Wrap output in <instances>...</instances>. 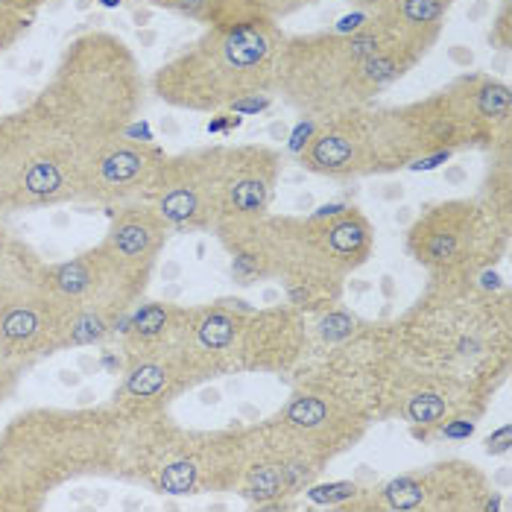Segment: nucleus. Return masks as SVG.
I'll list each match as a JSON object with an SVG mask.
<instances>
[{
	"instance_id": "obj_3",
	"label": "nucleus",
	"mask_w": 512,
	"mask_h": 512,
	"mask_svg": "<svg viewBox=\"0 0 512 512\" xmlns=\"http://www.w3.org/2000/svg\"><path fill=\"white\" fill-rule=\"evenodd\" d=\"M398 352L416 366L448 372L480 393L495 395L510 372V296L477 281L431 284L407 314L393 322Z\"/></svg>"
},
{
	"instance_id": "obj_11",
	"label": "nucleus",
	"mask_w": 512,
	"mask_h": 512,
	"mask_svg": "<svg viewBox=\"0 0 512 512\" xmlns=\"http://www.w3.org/2000/svg\"><path fill=\"white\" fill-rule=\"evenodd\" d=\"M328 463V454L273 416L243 428L235 492L258 510H281L290 507V498H299L308 486H314Z\"/></svg>"
},
{
	"instance_id": "obj_41",
	"label": "nucleus",
	"mask_w": 512,
	"mask_h": 512,
	"mask_svg": "<svg viewBox=\"0 0 512 512\" xmlns=\"http://www.w3.org/2000/svg\"><path fill=\"white\" fill-rule=\"evenodd\" d=\"M0 214H3V211H0Z\"/></svg>"
},
{
	"instance_id": "obj_39",
	"label": "nucleus",
	"mask_w": 512,
	"mask_h": 512,
	"mask_svg": "<svg viewBox=\"0 0 512 512\" xmlns=\"http://www.w3.org/2000/svg\"><path fill=\"white\" fill-rule=\"evenodd\" d=\"M352 3H355V6H360V9H372L378 0H352Z\"/></svg>"
},
{
	"instance_id": "obj_16",
	"label": "nucleus",
	"mask_w": 512,
	"mask_h": 512,
	"mask_svg": "<svg viewBox=\"0 0 512 512\" xmlns=\"http://www.w3.org/2000/svg\"><path fill=\"white\" fill-rule=\"evenodd\" d=\"M199 372L179 346H167L144 355L123 357V375L112 398V407L132 422L161 416L176 398L197 390Z\"/></svg>"
},
{
	"instance_id": "obj_5",
	"label": "nucleus",
	"mask_w": 512,
	"mask_h": 512,
	"mask_svg": "<svg viewBox=\"0 0 512 512\" xmlns=\"http://www.w3.org/2000/svg\"><path fill=\"white\" fill-rule=\"evenodd\" d=\"M276 281L287 305L322 314L340 302L346 278L375 252V229L352 205H322L308 217H264Z\"/></svg>"
},
{
	"instance_id": "obj_27",
	"label": "nucleus",
	"mask_w": 512,
	"mask_h": 512,
	"mask_svg": "<svg viewBox=\"0 0 512 512\" xmlns=\"http://www.w3.org/2000/svg\"><path fill=\"white\" fill-rule=\"evenodd\" d=\"M372 486H360L355 480H337L328 486H308L302 495L316 504V507H331V510H366V498H369Z\"/></svg>"
},
{
	"instance_id": "obj_36",
	"label": "nucleus",
	"mask_w": 512,
	"mask_h": 512,
	"mask_svg": "<svg viewBox=\"0 0 512 512\" xmlns=\"http://www.w3.org/2000/svg\"><path fill=\"white\" fill-rule=\"evenodd\" d=\"M0 3H3V6H9V9H15V12L33 15V12H39L47 0H0Z\"/></svg>"
},
{
	"instance_id": "obj_37",
	"label": "nucleus",
	"mask_w": 512,
	"mask_h": 512,
	"mask_svg": "<svg viewBox=\"0 0 512 512\" xmlns=\"http://www.w3.org/2000/svg\"><path fill=\"white\" fill-rule=\"evenodd\" d=\"M0 512H18L15 510V501H12V495L3 489V483H0Z\"/></svg>"
},
{
	"instance_id": "obj_24",
	"label": "nucleus",
	"mask_w": 512,
	"mask_h": 512,
	"mask_svg": "<svg viewBox=\"0 0 512 512\" xmlns=\"http://www.w3.org/2000/svg\"><path fill=\"white\" fill-rule=\"evenodd\" d=\"M185 308L173 302H138L120 322L123 357L179 346Z\"/></svg>"
},
{
	"instance_id": "obj_21",
	"label": "nucleus",
	"mask_w": 512,
	"mask_h": 512,
	"mask_svg": "<svg viewBox=\"0 0 512 512\" xmlns=\"http://www.w3.org/2000/svg\"><path fill=\"white\" fill-rule=\"evenodd\" d=\"M41 284L71 311L94 302H123L129 308L141 302V293L120 276L118 267L112 264V258L100 243L68 261H56V264L44 261Z\"/></svg>"
},
{
	"instance_id": "obj_12",
	"label": "nucleus",
	"mask_w": 512,
	"mask_h": 512,
	"mask_svg": "<svg viewBox=\"0 0 512 512\" xmlns=\"http://www.w3.org/2000/svg\"><path fill=\"white\" fill-rule=\"evenodd\" d=\"M276 419L331 460L352 451L375 422L360 395L328 369L311 372L293 387Z\"/></svg>"
},
{
	"instance_id": "obj_17",
	"label": "nucleus",
	"mask_w": 512,
	"mask_h": 512,
	"mask_svg": "<svg viewBox=\"0 0 512 512\" xmlns=\"http://www.w3.org/2000/svg\"><path fill=\"white\" fill-rule=\"evenodd\" d=\"M164 150L153 141H138L129 132H120L115 138L103 141L94 156L88 158V167L82 173L79 202H97V205H123L144 199L158 164L164 161Z\"/></svg>"
},
{
	"instance_id": "obj_34",
	"label": "nucleus",
	"mask_w": 512,
	"mask_h": 512,
	"mask_svg": "<svg viewBox=\"0 0 512 512\" xmlns=\"http://www.w3.org/2000/svg\"><path fill=\"white\" fill-rule=\"evenodd\" d=\"M316 126H319V120H311V118H305L302 123H299V129L293 132V138H290V150L299 156L302 150H305V144L311 141V135L316 132Z\"/></svg>"
},
{
	"instance_id": "obj_15",
	"label": "nucleus",
	"mask_w": 512,
	"mask_h": 512,
	"mask_svg": "<svg viewBox=\"0 0 512 512\" xmlns=\"http://www.w3.org/2000/svg\"><path fill=\"white\" fill-rule=\"evenodd\" d=\"M68 314L71 308H65L41 281L0 296V357L15 369H27L44 357L65 352Z\"/></svg>"
},
{
	"instance_id": "obj_29",
	"label": "nucleus",
	"mask_w": 512,
	"mask_h": 512,
	"mask_svg": "<svg viewBox=\"0 0 512 512\" xmlns=\"http://www.w3.org/2000/svg\"><path fill=\"white\" fill-rule=\"evenodd\" d=\"M360 325H363V322H360L357 316L346 314L343 308L331 305L328 311L319 314V325H316V328H319V337H322L328 346H337V343L349 340Z\"/></svg>"
},
{
	"instance_id": "obj_18",
	"label": "nucleus",
	"mask_w": 512,
	"mask_h": 512,
	"mask_svg": "<svg viewBox=\"0 0 512 512\" xmlns=\"http://www.w3.org/2000/svg\"><path fill=\"white\" fill-rule=\"evenodd\" d=\"M308 314L293 305L249 308L240 322L235 372H290L308 352Z\"/></svg>"
},
{
	"instance_id": "obj_1",
	"label": "nucleus",
	"mask_w": 512,
	"mask_h": 512,
	"mask_svg": "<svg viewBox=\"0 0 512 512\" xmlns=\"http://www.w3.org/2000/svg\"><path fill=\"white\" fill-rule=\"evenodd\" d=\"M144 106V77L126 41L91 30L71 41L24 109L0 118V211L79 202L94 150Z\"/></svg>"
},
{
	"instance_id": "obj_33",
	"label": "nucleus",
	"mask_w": 512,
	"mask_h": 512,
	"mask_svg": "<svg viewBox=\"0 0 512 512\" xmlns=\"http://www.w3.org/2000/svg\"><path fill=\"white\" fill-rule=\"evenodd\" d=\"M18 381H21V369L9 366L3 357H0V404L9 401L15 390H18Z\"/></svg>"
},
{
	"instance_id": "obj_32",
	"label": "nucleus",
	"mask_w": 512,
	"mask_h": 512,
	"mask_svg": "<svg viewBox=\"0 0 512 512\" xmlns=\"http://www.w3.org/2000/svg\"><path fill=\"white\" fill-rule=\"evenodd\" d=\"M264 3V12H267V18H273V21H284V18H290V15H296V12H302L305 6H314L319 0H261Z\"/></svg>"
},
{
	"instance_id": "obj_10",
	"label": "nucleus",
	"mask_w": 512,
	"mask_h": 512,
	"mask_svg": "<svg viewBox=\"0 0 512 512\" xmlns=\"http://www.w3.org/2000/svg\"><path fill=\"white\" fill-rule=\"evenodd\" d=\"M428 153L510 150L512 91L504 79L463 74L448 88L410 103Z\"/></svg>"
},
{
	"instance_id": "obj_4",
	"label": "nucleus",
	"mask_w": 512,
	"mask_h": 512,
	"mask_svg": "<svg viewBox=\"0 0 512 512\" xmlns=\"http://www.w3.org/2000/svg\"><path fill=\"white\" fill-rule=\"evenodd\" d=\"M287 33L273 18L208 27L158 68L150 88L182 112H232L246 97L276 94V62Z\"/></svg>"
},
{
	"instance_id": "obj_35",
	"label": "nucleus",
	"mask_w": 512,
	"mask_h": 512,
	"mask_svg": "<svg viewBox=\"0 0 512 512\" xmlns=\"http://www.w3.org/2000/svg\"><path fill=\"white\" fill-rule=\"evenodd\" d=\"M510 451V425L498 428L495 434L486 439V454L498 457V454H507Z\"/></svg>"
},
{
	"instance_id": "obj_13",
	"label": "nucleus",
	"mask_w": 512,
	"mask_h": 512,
	"mask_svg": "<svg viewBox=\"0 0 512 512\" xmlns=\"http://www.w3.org/2000/svg\"><path fill=\"white\" fill-rule=\"evenodd\" d=\"M492 480L469 460H445L372 486L366 510L378 512H492L498 510Z\"/></svg>"
},
{
	"instance_id": "obj_8",
	"label": "nucleus",
	"mask_w": 512,
	"mask_h": 512,
	"mask_svg": "<svg viewBox=\"0 0 512 512\" xmlns=\"http://www.w3.org/2000/svg\"><path fill=\"white\" fill-rule=\"evenodd\" d=\"M428 156L425 138L404 106H360L337 118L322 120L299 153V164L325 179H363L410 170L416 158Z\"/></svg>"
},
{
	"instance_id": "obj_25",
	"label": "nucleus",
	"mask_w": 512,
	"mask_h": 512,
	"mask_svg": "<svg viewBox=\"0 0 512 512\" xmlns=\"http://www.w3.org/2000/svg\"><path fill=\"white\" fill-rule=\"evenodd\" d=\"M132 308L123 302H94V305H82L68 314L65 322V340L62 349H85V346H97L106 337H112L120 328V322L126 319Z\"/></svg>"
},
{
	"instance_id": "obj_14",
	"label": "nucleus",
	"mask_w": 512,
	"mask_h": 512,
	"mask_svg": "<svg viewBox=\"0 0 512 512\" xmlns=\"http://www.w3.org/2000/svg\"><path fill=\"white\" fill-rule=\"evenodd\" d=\"M202 156L217 226L232 220H261L270 214L281 176L278 150L267 144H217L202 147Z\"/></svg>"
},
{
	"instance_id": "obj_38",
	"label": "nucleus",
	"mask_w": 512,
	"mask_h": 512,
	"mask_svg": "<svg viewBox=\"0 0 512 512\" xmlns=\"http://www.w3.org/2000/svg\"><path fill=\"white\" fill-rule=\"evenodd\" d=\"M62 381H65V384H79L77 372H62Z\"/></svg>"
},
{
	"instance_id": "obj_40",
	"label": "nucleus",
	"mask_w": 512,
	"mask_h": 512,
	"mask_svg": "<svg viewBox=\"0 0 512 512\" xmlns=\"http://www.w3.org/2000/svg\"><path fill=\"white\" fill-rule=\"evenodd\" d=\"M103 6H120V0H100Z\"/></svg>"
},
{
	"instance_id": "obj_20",
	"label": "nucleus",
	"mask_w": 512,
	"mask_h": 512,
	"mask_svg": "<svg viewBox=\"0 0 512 512\" xmlns=\"http://www.w3.org/2000/svg\"><path fill=\"white\" fill-rule=\"evenodd\" d=\"M170 235L173 229L156 208L144 199H135L115 205L109 232L100 240V246L112 258L120 276L144 296Z\"/></svg>"
},
{
	"instance_id": "obj_2",
	"label": "nucleus",
	"mask_w": 512,
	"mask_h": 512,
	"mask_svg": "<svg viewBox=\"0 0 512 512\" xmlns=\"http://www.w3.org/2000/svg\"><path fill=\"white\" fill-rule=\"evenodd\" d=\"M132 419L118 407H33L0 428V483L15 510H44L62 486L88 477L132 480Z\"/></svg>"
},
{
	"instance_id": "obj_26",
	"label": "nucleus",
	"mask_w": 512,
	"mask_h": 512,
	"mask_svg": "<svg viewBox=\"0 0 512 512\" xmlns=\"http://www.w3.org/2000/svg\"><path fill=\"white\" fill-rule=\"evenodd\" d=\"M41 270L44 261L39 252L0 223V296L41 281Z\"/></svg>"
},
{
	"instance_id": "obj_23",
	"label": "nucleus",
	"mask_w": 512,
	"mask_h": 512,
	"mask_svg": "<svg viewBox=\"0 0 512 512\" xmlns=\"http://www.w3.org/2000/svg\"><path fill=\"white\" fill-rule=\"evenodd\" d=\"M220 246L232 258V281L240 287L276 281V264H273V246L270 235L261 220H232L220 223L214 229Z\"/></svg>"
},
{
	"instance_id": "obj_22",
	"label": "nucleus",
	"mask_w": 512,
	"mask_h": 512,
	"mask_svg": "<svg viewBox=\"0 0 512 512\" xmlns=\"http://www.w3.org/2000/svg\"><path fill=\"white\" fill-rule=\"evenodd\" d=\"M454 0H378L369 15L395 44L410 47L422 59L434 47Z\"/></svg>"
},
{
	"instance_id": "obj_31",
	"label": "nucleus",
	"mask_w": 512,
	"mask_h": 512,
	"mask_svg": "<svg viewBox=\"0 0 512 512\" xmlns=\"http://www.w3.org/2000/svg\"><path fill=\"white\" fill-rule=\"evenodd\" d=\"M489 41L501 50H510L512 47V18H510V0L501 3V12L498 18L492 21V33H489Z\"/></svg>"
},
{
	"instance_id": "obj_19",
	"label": "nucleus",
	"mask_w": 512,
	"mask_h": 512,
	"mask_svg": "<svg viewBox=\"0 0 512 512\" xmlns=\"http://www.w3.org/2000/svg\"><path fill=\"white\" fill-rule=\"evenodd\" d=\"M173 232H214L217 214L202 147L179 156H164L144 194Z\"/></svg>"
},
{
	"instance_id": "obj_9",
	"label": "nucleus",
	"mask_w": 512,
	"mask_h": 512,
	"mask_svg": "<svg viewBox=\"0 0 512 512\" xmlns=\"http://www.w3.org/2000/svg\"><path fill=\"white\" fill-rule=\"evenodd\" d=\"M510 229L480 199H445L425 208L407 226V252L431 276V284H472L495 270L507 252Z\"/></svg>"
},
{
	"instance_id": "obj_7",
	"label": "nucleus",
	"mask_w": 512,
	"mask_h": 512,
	"mask_svg": "<svg viewBox=\"0 0 512 512\" xmlns=\"http://www.w3.org/2000/svg\"><path fill=\"white\" fill-rule=\"evenodd\" d=\"M384 30L372 21L352 33L287 36L276 62V94L311 120H331L366 106L360 100V65L387 44Z\"/></svg>"
},
{
	"instance_id": "obj_6",
	"label": "nucleus",
	"mask_w": 512,
	"mask_h": 512,
	"mask_svg": "<svg viewBox=\"0 0 512 512\" xmlns=\"http://www.w3.org/2000/svg\"><path fill=\"white\" fill-rule=\"evenodd\" d=\"M243 451V428L194 431L170 413L132 425L129 469L132 483L164 498H197L208 492H235Z\"/></svg>"
},
{
	"instance_id": "obj_30",
	"label": "nucleus",
	"mask_w": 512,
	"mask_h": 512,
	"mask_svg": "<svg viewBox=\"0 0 512 512\" xmlns=\"http://www.w3.org/2000/svg\"><path fill=\"white\" fill-rule=\"evenodd\" d=\"M150 6H158V9H167V12H176L182 18H191V21H199L205 24L208 18V9L214 0H147Z\"/></svg>"
},
{
	"instance_id": "obj_28",
	"label": "nucleus",
	"mask_w": 512,
	"mask_h": 512,
	"mask_svg": "<svg viewBox=\"0 0 512 512\" xmlns=\"http://www.w3.org/2000/svg\"><path fill=\"white\" fill-rule=\"evenodd\" d=\"M255 18H267L261 0H214L205 24L208 27H232V24L255 21Z\"/></svg>"
}]
</instances>
